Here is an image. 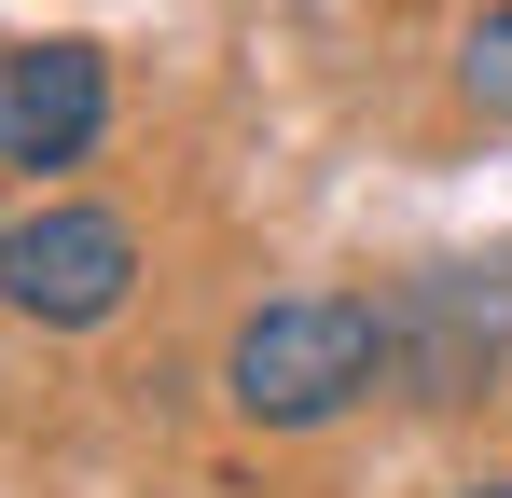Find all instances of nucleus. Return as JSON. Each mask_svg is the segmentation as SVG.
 Returning a JSON list of instances; mask_svg holds the SVG:
<instances>
[{"instance_id": "nucleus-2", "label": "nucleus", "mask_w": 512, "mask_h": 498, "mask_svg": "<svg viewBox=\"0 0 512 498\" xmlns=\"http://www.w3.org/2000/svg\"><path fill=\"white\" fill-rule=\"evenodd\" d=\"M139 291V222L125 208H14L0 222V305L42 332H97Z\"/></svg>"}, {"instance_id": "nucleus-3", "label": "nucleus", "mask_w": 512, "mask_h": 498, "mask_svg": "<svg viewBox=\"0 0 512 498\" xmlns=\"http://www.w3.org/2000/svg\"><path fill=\"white\" fill-rule=\"evenodd\" d=\"M111 125V56L97 42H14L0 56V166L42 180V166H84Z\"/></svg>"}, {"instance_id": "nucleus-4", "label": "nucleus", "mask_w": 512, "mask_h": 498, "mask_svg": "<svg viewBox=\"0 0 512 498\" xmlns=\"http://www.w3.org/2000/svg\"><path fill=\"white\" fill-rule=\"evenodd\" d=\"M471 97H485V111H512V0L471 28Z\"/></svg>"}, {"instance_id": "nucleus-5", "label": "nucleus", "mask_w": 512, "mask_h": 498, "mask_svg": "<svg viewBox=\"0 0 512 498\" xmlns=\"http://www.w3.org/2000/svg\"><path fill=\"white\" fill-rule=\"evenodd\" d=\"M457 498H512V485H457Z\"/></svg>"}, {"instance_id": "nucleus-1", "label": "nucleus", "mask_w": 512, "mask_h": 498, "mask_svg": "<svg viewBox=\"0 0 512 498\" xmlns=\"http://www.w3.org/2000/svg\"><path fill=\"white\" fill-rule=\"evenodd\" d=\"M374 374H388V305L374 291H277L222 346V402L250 429H333Z\"/></svg>"}]
</instances>
